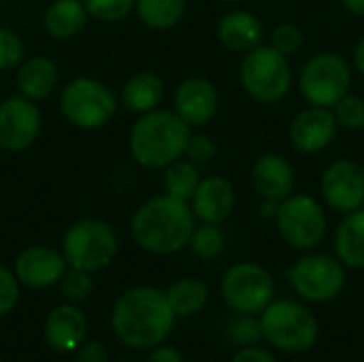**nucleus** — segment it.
<instances>
[{"instance_id": "nucleus-1", "label": "nucleus", "mask_w": 364, "mask_h": 362, "mask_svg": "<svg viewBox=\"0 0 364 362\" xmlns=\"http://www.w3.org/2000/svg\"><path fill=\"white\" fill-rule=\"evenodd\" d=\"M175 318L166 292L136 286L117 299L111 314V329L128 348L149 350L168 337Z\"/></svg>"}, {"instance_id": "nucleus-2", "label": "nucleus", "mask_w": 364, "mask_h": 362, "mask_svg": "<svg viewBox=\"0 0 364 362\" xmlns=\"http://www.w3.org/2000/svg\"><path fill=\"white\" fill-rule=\"evenodd\" d=\"M194 211L188 201L168 194L154 196L143 203L130 222L134 243L149 254H175L190 245L194 233Z\"/></svg>"}, {"instance_id": "nucleus-3", "label": "nucleus", "mask_w": 364, "mask_h": 362, "mask_svg": "<svg viewBox=\"0 0 364 362\" xmlns=\"http://www.w3.org/2000/svg\"><path fill=\"white\" fill-rule=\"evenodd\" d=\"M192 128L175 113L154 109L143 113L130 130V154L145 169H166L186 151Z\"/></svg>"}, {"instance_id": "nucleus-4", "label": "nucleus", "mask_w": 364, "mask_h": 362, "mask_svg": "<svg viewBox=\"0 0 364 362\" xmlns=\"http://www.w3.org/2000/svg\"><path fill=\"white\" fill-rule=\"evenodd\" d=\"M239 79L243 90L258 102L273 105L288 96L294 75L288 55L279 53L273 45H258L243 53Z\"/></svg>"}, {"instance_id": "nucleus-5", "label": "nucleus", "mask_w": 364, "mask_h": 362, "mask_svg": "<svg viewBox=\"0 0 364 362\" xmlns=\"http://www.w3.org/2000/svg\"><path fill=\"white\" fill-rule=\"evenodd\" d=\"M262 339L282 352H307L318 341V320L296 301H273L260 318Z\"/></svg>"}, {"instance_id": "nucleus-6", "label": "nucleus", "mask_w": 364, "mask_h": 362, "mask_svg": "<svg viewBox=\"0 0 364 362\" xmlns=\"http://www.w3.org/2000/svg\"><path fill=\"white\" fill-rule=\"evenodd\" d=\"M62 254L68 267L83 271H100L117 256V235L105 220L87 218L75 222L62 241Z\"/></svg>"}, {"instance_id": "nucleus-7", "label": "nucleus", "mask_w": 364, "mask_h": 362, "mask_svg": "<svg viewBox=\"0 0 364 362\" xmlns=\"http://www.w3.org/2000/svg\"><path fill=\"white\" fill-rule=\"evenodd\" d=\"M352 68L341 53L322 51L305 62L299 75V90L314 107L333 109L346 94H350Z\"/></svg>"}, {"instance_id": "nucleus-8", "label": "nucleus", "mask_w": 364, "mask_h": 362, "mask_svg": "<svg viewBox=\"0 0 364 362\" xmlns=\"http://www.w3.org/2000/svg\"><path fill=\"white\" fill-rule=\"evenodd\" d=\"M60 111L77 128H102L117 111L115 94L92 77L73 79L60 94Z\"/></svg>"}, {"instance_id": "nucleus-9", "label": "nucleus", "mask_w": 364, "mask_h": 362, "mask_svg": "<svg viewBox=\"0 0 364 362\" xmlns=\"http://www.w3.org/2000/svg\"><path fill=\"white\" fill-rule=\"evenodd\" d=\"M222 299L239 316H258L275 301L273 275L256 262H239L222 277Z\"/></svg>"}, {"instance_id": "nucleus-10", "label": "nucleus", "mask_w": 364, "mask_h": 362, "mask_svg": "<svg viewBox=\"0 0 364 362\" xmlns=\"http://www.w3.org/2000/svg\"><path fill=\"white\" fill-rule=\"evenodd\" d=\"M275 224L284 241L296 250H314L326 237L324 207L307 194H290L279 203Z\"/></svg>"}, {"instance_id": "nucleus-11", "label": "nucleus", "mask_w": 364, "mask_h": 362, "mask_svg": "<svg viewBox=\"0 0 364 362\" xmlns=\"http://www.w3.org/2000/svg\"><path fill=\"white\" fill-rule=\"evenodd\" d=\"M290 284L296 294L309 303H328L346 288L343 262L326 254H311L301 258L290 271Z\"/></svg>"}, {"instance_id": "nucleus-12", "label": "nucleus", "mask_w": 364, "mask_h": 362, "mask_svg": "<svg viewBox=\"0 0 364 362\" xmlns=\"http://www.w3.org/2000/svg\"><path fill=\"white\" fill-rule=\"evenodd\" d=\"M41 111L26 96H9L0 102V147L4 151L28 149L41 132Z\"/></svg>"}, {"instance_id": "nucleus-13", "label": "nucleus", "mask_w": 364, "mask_h": 362, "mask_svg": "<svg viewBox=\"0 0 364 362\" xmlns=\"http://www.w3.org/2000/svg\"><path fill=\"white\" fill-rule=\"evenodd\" d=\"M322 196L328 207L341 213L356 211L364 205V175L354 160H335L322 175Z\"/></svg>"}, {"instance_id": "nucleus-14", "label": "nucleus", "mask_w": 364, "mask_h": 362, "mask_svg": "<svg viewBox=\"0 0 364 362\" xmlns=\"http://www.w3.org/2000/svg\"><path fill=\"white\" fill-rule=\"evenodd\" d=\"M339 124L333 109L326 107H307L294 115L288 137L294 149L303 154H318L326 149L337 137Z\"/></svg>"}, {"instance_id": "nucleus-15", "label": "nucleus", "mask_w": 364, "mask_h": 362, "mask_svg": "<svg viewBox=\"0 0 364 362\" xmlns=\"http://www.w3.org/2000/svg\"><path fill=\"white\" fill-rule=\"evenodd\" d=\"M220 107V94L213 81L205 77H190L179 83L175 92V113L190 126L203 128L207 126Z\"/></svg>"}, {"instance_id": "nucleus-16", "label": "nucleus", "mask_w": 364, "mask_h": 362, "mask_svg": "<svg viewBox=\"0 0 364 362\" xmlns=\"http://www.w3.org/2000/svg\"><path fill=\"white\" fill-rule=\"evenodd\" d=\"M66 258L53 247L32 245L23 250L15 260V275L19 284L32 290H45L53 284H60L66 271Z\"/></svg>"}, {"instance_id": "nucleus-17", "label": "nucleus", "mask_w": 364, "mask_h": 362, "mask_svg": "<svg viewBox=\"0 0 364 362\" xmlns=\"http://www.w3.org/2000/svg\"><path fill=\"white\" fill-rule=\"evenodd\" d=\"M294 169L292 164L277 154H264L254 162L252 169V183L258 196L264 201L282 203L294 190Z\"/></svg>"}, {"instance_id": "nucleus-18", "label": "nucleus", "mask_w": 364, "mask_h": 362, "mask_svg": "<svg viewBox=\"0 0 364 362\" xmlns=\"http://www.w3.org/2000/svg\"><path fill=\"white\" fill-rule=\"evenodd\" d=\"M237 205L235 188L224 177H207L200 179L194 196H192V211L200 222L220 224L224 222Z\"/></svg>"}, {"instance_id": "nucleus-19", "label": "nucleus", "mask_w": 364, "mask_h": 362, "mask_svg": "<svg viewBox=\"0 0 364 362\" xmlns=\"http://www.w3.org/2000/svg\"><path fill=\"white\" fill-rule=\"evenodd\" d=\"M87 333L85 314L77 305L55 307L45 322V339L58 352H75Z\"/></svg>"}, {"instance_id": "nucleus-20", "label": "nucleus", "mask_w": 364, "mask_h": 362, "mask_svg": "<svg viewBox=\"0 0 364 362\" xmlns=\"http://www.w3.org/2000/svg\"><path fill=\"white\" fill-rule=\"evenodd\" d=\"M218 38L222 47L235 53H247L262 45L264 28L250 11H230L218 23Z\"/></svg>"}, {"instance_id": "nucleus-21", "label": "nucleus", "mask_w": 364, "mask_h": 362, "mask_svg": "<svg viewBox=\"0 0 364 362\" xmlns=\"http://www.w3.org/2000/svg\"><path fill=\"white\" fill-rule=\"evenodd\" d=\"M58 79L60 75L55 62H51L49 58H32L21 64L17 73V87L21 96L32 102H38L51 96L58 85Z\"/></svg>"}, {"instance_id": "nucleus-22", "label": "nucleus", "mask_w": 364, "mask_h": 362, "mask_svg": "<svg viewBox=\"0 0 364 362\" xmlns=\"http://www.w3.org/2000/svg\"><path fill=\"white\" fill-rule=\"evenodd\" d=\"M162 98H164V81L151 70L134 73L122 87V105L128 111L141 115L158 109Z\"/></svg>"}, {"instance_id": "nucleus-23", "label": "nucleus", "mask_w": 364, "mask_h": 362, "mask_svg": "<svg viewBox=\"0 0 364 362\" xmlns=\"http://www.w3.org/2000/svg\"><path fill=\"white\" fill-rule=\"evenodd\" d=\"M335 252L343 267L364 269V209L346 213L335 233Z\"/></svg>"}, {"instance_id": "nucleus-24", "label": "nucleus", "mask_w": 364, "mask_h": 362, "mask_svg": "<svg viewBox=\"0 0 364 362\" xmlns=\"http://www.w3.org/2000/svg\"><path fill=\"white\" fill-rule=\"evenodd\" d=\"M87 11L81 0H53L45 11V30L49 36L64 41L77 36L87 23Z\"/></svg>"}, {"instance_id": "nucleus-25", "label": "nucleus", "mask_w": 364, "mask_h": 362, "mask_svg": "<svg viewBox=\"0 0 364 362\" xmlns=\"http://www.w3.org/2000/svg\"><path fill=\"white\" fill-rule=\"evenodd\" d=\"M166 299H168V305L175 316L188 318V316L198 314L207 305L209 290H207L205 282H200L196 277H183V280H177L166 290Z\"/></svg>"}, {"instance_id": "nucleus-26", "label": "nucleus", "mask_w": 364, "mask_h": 362, "mask_svg": "<svg viewBox=\"0 0 364 362\" xmlns=\"http://www.w3.org/2000/svg\"><path fill=\"white\" fill-rule=\"evenodd\" d=\"M188 0H134L141 21L154 30H168L186 15Z\"/></svg>"}, {"instance_id": "nucleus-27", "label": "nucleus", "mask_w": 364, "mask_h": 362, "mask_svg": "<svg viewBox=\"0 0 364 362\" xmlns=\"http://www.w3.org/2000/svg\"><path fill=\"white\" fill-rule=\"evenodd\" d=\"M164 190L168 196L179 198V201H192L198 183H200V175L194 162L190 160H175L173 164H168L164 169Z\"/></svg>"}, {"instance_id": "nucleus-28", "label": "nucleus", "mask_w": 364, "mask_h": 362, "mask_svg": "<svg viewBox=\"0 0 364 362\" xmlns=\"http://www.w3.org/2000/svg\"><path fill=\"white\" fill-rule=\"evenodd\" d=\"M224 241H226V239H224V233L220 230L218 224H207V222H203L200 226L194 228L192 239H190V247H192V252H194L198 258L211 260V258H215V256L222 254Z\"/></svg>"}, {"instance_id": "nucleus-29", "label": "nucleus", "mask_w": 364, "mask_h": 362, "mask_svg": "<svg viewBox=\"0 0 364 362\" xmlns=\"http://www.w3.org/2000/svg\"><path fill=\"white\" fill-rule=\"evenodd\" d=\"M60 288H62V294L73 301V303H81L85 301L92 290H94V282H92V275L90 271H83V269H66L62 280H60Z\"/></svg>"}, {"instance_id": "nucleus-30", "label": "nucleus", "mask_w": 364, "mask_h": 362, "mask_svg": "<svg viewBox=\"0 0 364 362\" xmlns=\"http://www.w3.org/2000/svg\"><path fill=\"white\" fill-rule=\"evenodd\" d=\"M81 2L87 15L100 21H122L134 9V0H81Z\"/></svg>"}, {"instance_id": "nucleus-31", "label": "nucleus", "mask_w": 364, "mask_h": 362, "mask_svg": "<svg viewBox=\"0 0 364 362\" xmlns=\"http://www.w3.org/2000/svg\"><path fill=\"white\" fill-rule=\"evenodd\" d=\"M335 119L346 130H360L364 126V100L356 94H346L333 107Z\"/></svg>"}, {"instance_id": "nucleus-32", "label": "nucleus", "mask_w": 364, "mask_h": 362, "mask_svg": "<svg viewBox=\"0 0 364 362\" xmlns=\"http://www.w3.org/2000/svg\"><path fill=\"white\" fill-rule=\"evenodd\" d=\"M271 45L279 53H284V55L290 58L292 53H296L301 49V45H303V32H301V28L296 23H290V21L279 23L273 30V34H271Z\"/></svg>"}, {"instance_id": "nucleus-33", "label": "nucleus", "mask_w": 364, "mask_h": 362, "mask_svg": "<svg viewBox=\"0 0 364 362\" xmlns=\"http://www.w3.org/2000/svg\"><path fill=\"white\" fill-rule=\"evenodd\" d=\"M230 339L243 348H250L254 344H258L262 339V326H260V320H256L254 316H239L230 329Z\"/></svg>"}, {"instance_id": "nucleus-34", "label": "nucleus", "mask_w": 364, "mask_h": 362, "mask_svg": "<svg viewBox=\"0 0 364 362\" xmlns=\"http://www.w3.org/2000/svg\"><path fill=\"white\" fill-rule=\"evenodd\" d=\"M21 60H23L21 38L11 30L0 28V70H11L19 66Z\"/></svg>"}, {"instance_id": "nucleus-35", "label": "nucleus", "mask_w": 364, "mask_h": 362, "mask_svg": "<svg viewBox=\"0 0 364 362\" xmlns=\"http://www.w3.org/2000/svg\"><path fill=\"white\" fill-rule=\"evenodd\" d=\"M215 151H218V147H215L211 137H207V134H190L183 156L194 164H207V162H211L215 158Z\"/></svg>"}, {"instance_id": "nucleus-36", "label": "nucleus", "mask_w": 364, "mask_h": 362, "mask_svg": "<svg viewBox=\"0 0 364 362\" xmlns=\"http://www.w3.org/2000/svg\"><path fill=\"white\" fill-rule=\"evenodd\" d=\"M19 301V280L6 267L0 265V316H6L15 309Z\"/></svg>"}, {"instance_id": "nucleus-37", "label": "nucleus", "mask_w": 364, "mask_h": 362, "mask_svg": "<svg viewBox=\"0 0 364 362\" xmlns=\"http://www.w3.org/2000/svg\"><path fill=\"white\" fill-rule=\"evenodd\" d=\"M75 362H107V348L98 341L81 344L77 348V358Z\"/></svg>"}, {"instance_id": "nucleus-38", "label": "nucleus", "mask_w": 364, "mask_h": 362, "mask_svg": "<svg viewBox=\"0 0 364 362\" xmlns=\"http://www.w3.org/2000/svg\"><path fill=\"white\" fill-rule=\"evenodd\" d=\"M232 362H279V361H277L271 352L250 346V348H243V350L232 358Z\"/></svg>"}, {"instance_id": "nucleus-39", "label": "nucleus", "mask_w": 364, "mask_h": 362, "mask_svg": "<svg viewBox=\"0 0 364 362\" xmlns=\"http://www.w3.org/2000/svg\"><path fill=\"white\" fill-rule=\"evenodd\" d=\"M147 362H183L181 354L175 348L168 346H156L151 354L147 356Z\"/></svg>"}, {"instance_id": "nucleus-40", "label": "nucleus", "mask_w": 364, "mask_h": 362, "mask_svg": "<svg viewBox=\"0 0 364 362\" xmlns=\"http://www.w3.org/2000/svg\"><path fill=\"white\" fill-rule=\"evenodd\" d=\"M352 64H354V68L364 75V38L358 41V45H356V49H354V53H352Z\"/></svg>"}, {"instance_id": "nucleus-41", "label": "nucleus", "mask_w": 364, "mask_h": 362, "mask_svg": "<svg viewBox=\"0 0 364 362\" xmlns=\"http://www.w3.org/2000/svg\"><path fill=\"white\" fill-rule=\"evenodd\" d=\"M277 209H279V203H277V201H264L262 207H260V213H262L264 218H273V220H275Z\"/></svg>"}, {"instance_id": "nucleus-42", "label": "nucleus", "mask_w": 364, "mask_h": 362, "mask_svg": "<svg viewBox=\"0 0 364 362\" xmlns=\"http://www.w3.org/2000/svg\"><path fill=\"white\" fill-rule=\"evenodd\" d=\"M343 6L350 13H354L358 17H364V0H343Z\"/></svg>"}, {"instance_id": "nucleus-43", "label": "nucleus", "mask_w": 364, "mask_h": 362, "mask_svg": "<svg viewBox=\"0 0 364 362\" xmlns=\"http://www.w3.org/2000/svg\"><path fill=\"white\" fill-rule=\"evenodd\" d=\"M226 2H241V0H226Z\"/></svg>"}, {"instance_id": "nucleus-44", "label": "nucleus", "mask_w": 364, "mask_h": 362, "mask_svg": "<svg viewBox=\"0 0 364 362\" xmlns=\"http://www.w3.org/2000/svg\"><path fill=\"white\" fill-rule=\"evenodd\" d=\"M360 169H363V175H364V162H363V164H360Z\"/></svg>"}]
</instances>
